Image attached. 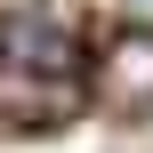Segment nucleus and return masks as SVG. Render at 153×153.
Here are the masks:
<instances>
[{
	"label": "nucleus",
	"mask_w": 153,
	"mask_h": 153,
	"mask_svg": "<svg viewBox=\"0 0 153 153\" xmlns=\"http://www.w3.org/2000/svg\"><path fill=\"white\" fill-rule=\"evenodd\" d=\"M32 81L65 97V89L81 81V48H73V32H65L56 16H32V8H24V16H0V89L24 97Z\"/></svg>",
	"instance_id": "obj_1"
},
{
	"label": "nucleus",
	"mask_w": 153,
	"mask_h": 153,
	"mask_svg": "<svg viewBox=\"0 0 153 153\" xmlns=\"http://www.w3.org/2000/svg\"><path fill=\"white\" fill-rule=\"evenodd\" d=\"M97 89L113 97V105H153V24H129L105 56H97Z\"/></svg>",
	"instance_id": "obj_2"
}]
</instances>
